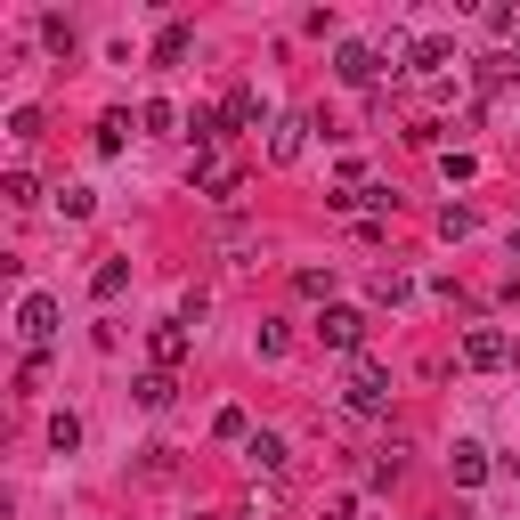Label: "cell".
Masks as SVG:
<instances>
[{"mask_svg": "<svg viewBox=\"0 0 520 520\" xmlns=\"http://www.w3.org/2000/svg\"><path fill=\"white\" fill-rule=\"evenodd\" d=\"M90 285H98V301H114V293H122V285H130V260H106V269H98V277H90Z\"/></svg>", "mask_w": 520, "mask_h": 520, "instance_id": "16", "label": "cell"}, {"mask_svg": "<svg viewBox=\"0 0 520 520\" xmlns=\"http://www.w3.org/2000/svg\"><path fill=\"white\" fill-rule=\"evenodd\" d=\"M187 41H195L187 25H163V33H155V57H163V65H179V57H187Z\"/></svg>", "mask_w": 520, "mask_h": 520, "instance_id": "12", "label": "cell"}, {"mask_svg": "<svg viewBox=\"0 0 520 520\" xmlns=\"http://www.w3.org/2000/svg\"><path fill=\"white\" fill-rule=\"evenodd\" d=\"M342 399H350L358 415H382V407H390V374H382L374 358H358V366H350V390H342Z\"/></svg>", "mask_w": 520, "mask_h": 520, "instance_id": "1", "label": "cell"}, {"mask_svg": "<svg viewBox=\"0 0 520 520\" xmlns=\"http://www.w3.org/2000/svg\"><path fill=\"white\" fill-rule=\"evenodd\" d=\"M317 334H325V350H350V358H358V350H366V317H358V309H325Z\"/></svg>", "mask_w": 520, "mask_h": 520, "instance_id": "2", "label": "cell"}, {"mask_svg": "<svg viewBox=\"0 0 520 520\" xmlns=\"http://www.w3.org/2000/svg\"><path fill=\"white\" fill-rule=\"evenodd\" d=\"M17 334H25V342H49V334H57V301H49V293H25V309H17Z\"/></svg>", "mask_w": 520, "mask_h": 520, "instance_id": "4", "label": "cell"}, {"mask_svg": "<svg viewBox=\"0 0 520 520\" xmlns=\"http://www.w3.org/2000/svg\"><path fill=\"white\" fill-rule=\"evenodd\" d=\"M407 65H415V74H439V65H447V41H439V33H423V41L407 49Z\"/></svg>", "mask_w": 520, "mask_h": 520, "instance_id": "9", "label": "cell"}, {"mask_svg": "<svg viewBox=\"0 0 520 520\" xmlns=\"http://www.w3.org/2000/svg\"><path fill=\"white\" fill-rule=\"evenodd\" d=\"M301 130H309L301 114H285V122H277V139H269V155H277V163H293V155H301Z\"/></svg>", "mask_w": 520, "mask_h": 520, "instance_id": "10", "label": "cell"}, {"mask_svg": "<svg viewBox=\"0 0 520 520\" xmlns=\"http://www.w3.org/2000/svg\"><path fill=\"white\" fill-rule=\"evenodd\" d=\"M122 130H130L122 114H106V122H98V155H122Z\"/></svg>", "mask_w": 520, "mask_h": 520, "instance_id": "17", "label": "cell"}, {"mask_svg": "<svg viewBox=\"0 0 520 520\" xmlns=\"http://www.w3.org/2000/svg\"><path fill=\"white\" fill-rule=\"evenodd\" d=\"M187 358V325H155V374H171Z\"/></svg>", "mask_w": 520, "mask_h": 520, "instance_id": "8", "label": "cell"}, {"mask_svg": "<svg viewBox=\"0 0 520 520\" xmlns=\"http://www.w3.org/2000/svg\"><path fill=\"white\" fill-rule=\"evenodd\" d=\"M464 366H504V334L496 325H472L464 334Z\"/></svg>", "mask_w": 520, "mask_h": 520, "instance_id": "6", "label": "cell"}, {"mask_svg": "<svg viewBox=\"0 0 520 520\" xmlns=\"http://www.w3.org/2000/svg\"><path fill=\"white\" fill-rule=\"evenodd\" d=\"M334 74H342V82H350V90H366V82H374V74H382V57H374V49H366V41H342V57H334Z\"/></svg>", "mask_w": 520, "mask_h": 520, "instance_id": "3", "label": "cell"}, {"mask_svg": "<svg viewBox=\"0 0 520 520\" xmlns=\"http://www.w3.org/2000/svg\"><path fill=\"white\" fill-rule=\"evenodd\" d=\"M244 464L277 480V472H285V439H277V431H252V439H244Z\"/></svg>", "mask_w": 520, "mask_h": 520, "instance_id": "5", "label": "cell"}, {"mask_svg": "<svg viewBox=\"0 0 520 520\" xmlns=\"http://www.w3.org/2000/svg\"><path fill=\"white\" fill-rule=\"evenodd\" d=\"M49 447L74 455V447H82V415H57V423H49Z\"/></svg>", "mask_w": 520, "mask_h": 520, "instance_id": "13", "label": "cell"}, {"mask_svg": "<svg viewBox=\"0 0 520 520\" xmlns=\"http://www.w3.org/2000/svg\"><path fill=\"white\" fill-rule=\"evenodd\" d=\"M195 179H204L212 195H236V179H244V171H236V163H195Z\"/></svg>", "mask_w": 520, "mask_h": 520, "instance_id": "11", "label": "cell"}, {"mask_svg": "<svg viewBox=\"0 0 520 520\" xmlns=\"http://www.w3.org/2000/svg\"><path fill=\"white\" fill-rule=\"evenodd\" d=\"M447 464H455V488H480V480H488V447H472V439H464V447L447 455Z\"/></svg>", "mask_w": 520, "mask_h": 520, "instance_id": "7", "label": "cell"}, {"mask_svg": "<svg viewBox=\"0 0 520 520\" xmlns=\"http://www.w3.org/2000/svg\"><path fill=\"white\" fill-rule=\"evenodd\" d=\"M252 114H260V106H252V90H236V98H228V130H252Z\"/></svg>", "mask_w": 520, "mask_h": 520, "instance_id": "18", "label": "cell"}, {"mask_svg": "<svg viewBox=\"0 0 520 520\" xmlns=\"http://www.w3.org/2000/svg\"><path fill=\"white\" fill-rule=\"evenodd\" d=\"M472 228H480L472 204H447V212H439V236H472Z\"/></svg>", "mask_w": 520, "mask_h": 520, "instance_id": "14", "label": "cell"}, {"mask_svg": "<svg viewBox=\"0 0 520 520\" xmlns=\"http://www.w3.org/2000/svg\"><path fill=\"white\" fill-rule=\"evenodd\" d=\"M171 390H179L171 374H139V407H171Z\"/></svg>", "mask_w": 520, "mask_h": 520, "instance_id": "15", "label": "cell"}]
</instances>
